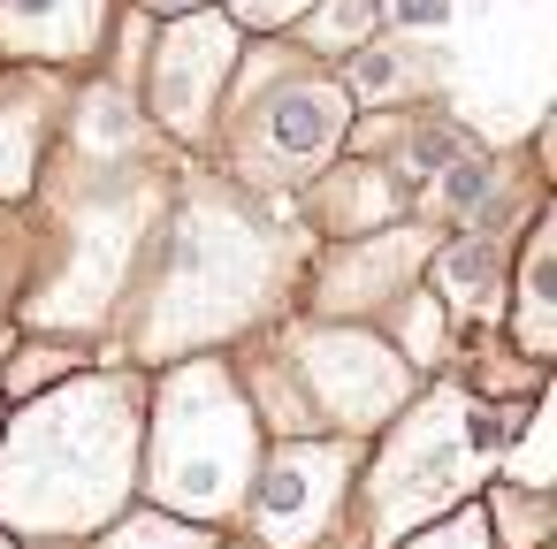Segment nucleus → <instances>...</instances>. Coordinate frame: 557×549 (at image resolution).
I'll return each mask as SVG.
<instances>
[{
    "label": "nucleus",
    "mask_w": 557,
    "mask_h": 549,
    "mask_svg": "<svg viewBox=\"0 0 557 549\" xmlns=\"http://www.w3.org/2000/svg\"><path fill=\"white\" fill-rule=\"evenodd\" d=\"M138 374H77L24 404L0 435V526L85 534L131 503L138 481Z\"/></svg>",
    "instance_id": "obj_1"
},
{
    "label": "nucleus",
    "mask_w": 557,
    "mask_h": 549,
    "mask_svg": "<svg viewBox=\"0 0 557 549\" xmlns=\"http://www.w3.org/2000/svg\"><path fill=\"white\" fill-rule=\"evenodd\" d=\"M397 549H496V541H488V519H481V511H450L443 526H420V534H405Z\"/></svg>",
    "instance_id": "obj_17"
},
{
    "label": "nucleus",
    "mask_w": 557,
    "mask_h": 549,
    "mask_svg": "<svg viewBox=\"0 0 557 549\" xmlns=\"http://www.w3.org/2000/svg\"><path fill=\"white\" fill-rule=\"evenodd\" d=\"M405 85H412V62H405L397 47H359V54L344 62V85H336V92H344V100H397Z\"/></svg>",
    "instance_id": "obj_14"
},
{
    "label": "nucleus",
    "mask_w": 557,
    "mask_h": 549,
    "mask_svg": "<svg viewBox=\"0 0 557 549\" xmlns=\"http://www.w3.org/2000/svg\"><path fill=\"white\" fill-rule=\"evenodd\" d=\"M344 130H351V100L336 92V77L290 70L275 92H260V108L237 138V169H245V184L252 176L260 184H298L344 146Z\"/></svg>",
    "instance_id": "obj_6"
},
{
    "label": "nucleus",
    "mask_w": 557,
    "mask_h": 549,
    "mask_svg": "<svg viewBox=\"0 0 557 549\" xmlns=\"http://www.w3.org/2000/svg\"><path fill=\"white\" fill-rule=\"evenodd\" d=\"M100 549H214V534L191 526V519H169V511H131V519L108 526Z\"/></svg>",
    "instance_id": "obj_13"
},
{
    "label": "nucleus",
    "mask_w": 557,
    "mask_h": 549,
    "mask_svg": "<svg viewBox=\"0 0 557 549\" xmlns=\"http://www.w3.org/2000/svg\"><path fill=\"white\" fill-rule=\"evenodd\" d=\"M260 283H268V237H260L237 207L199 199V207H184V222H176V237H169L153 336L176 344V336L237 328V321L260 305Z\"/></svg>",
    "instance_id": "obj_4"
},
{
    "label": "nucleus",
    "mask_w": 557,
    "mask_h": 549,
    "mask_svg": "<svg viewBox=\"0 0 557 549\" xmlns=\"http://www.w3.org/2000/svg\"><path fill=\"white\" fill-rule=\"evenodd\" d=\"M0 305H9V237H0Z\"/></svg>",
    "instance_id": "obj_21"
},
{
    "label": "nucleus",
    "mask_w": 557,
    "mask_h": 549,
    "mask_svg": "<svg viewBox=\"0 0 557 549\" xmlns=\"http://www.w3.org/2000/svg\"><path fill=\"white\" fill-rule=\"evenodd\" d=\"M230 9L245 16V24H260V32H275V24H290L306 0H230Z\"/></svg>",
    "instance_id": "obj_19"
},
{
    "label": "nucleus",
    "mask_w": 557,
    "mask_h": 549,
    "mask_svg": "<svg viewBox=\"0 0 557 549\" xmlns=\"http://www.w3.org/2000/svg\"><path fill=\"white\" fill-rule=\"evenodd\" d=\"M39 169V115H9L0 108V199H16Z\"/></svg>",
    "instance_id": "obj_16"
},
{
    "label": "nucleus",
    "mask_w": 557,
    "mask_h": 549,
    "mask_svg": "<svg viewBox=\"0 0 557 549\" xmlns=\"http://www.w3.org/2000/svg\"><path fill=\"white\" fill-rule=\"evenodd\" d=\"M504 404H481L466 389L405 404L367 465V549H397L412 526H435V511H466V488L504 458Z\"/></svg>",
    "instance_id": "obj_2"
},
{
    "label": "nucleus",
    "mask_w": 557,
    "mask_h": 549,
    "mask_svg": "<svg viewBox=\"0 0 557 549\" xmlns=\"http://www.w3.org/2000/svg\"><path fill=\"white\" fill-rule=\"evenodd\" d=\"M237 70V24L230 16H176L161 54H153V115L176 130V138H199L214 123V100H222V77Z\"/></svg>",
    "instance_id": "obj_8"
},
{
    "label": "nucleus",
    "mask_w": 557,
    "mask_h": 549,
    "mask_svg": "<svg viewBox=\"0 0 557 549\" xmlns=\"http://www.w3.org/2000/svg\"><path fill=\"white\" fill-rule=\"evenodd\" d=\"M260 473V427L245 389L230 382V366L191 359L176 374H161L153 397V511H191V519H237Z\"/></svg>",
    "instance_id": "obj_3"
},
{
    "label": "nucleus",
    "mask_w": 557,
    "mask_h": 549,
    "mask_svg": "<svg viewBox=\"0 0 557 549\" xmlns=\"http://www.w3.org/2000/svg\"><path fill=\"white\" fill-rule=\"evenodd\" d=\"M351 473V442H283L245 496V519L260 534V549H313V534H329L344 481Z\"/></svg>",
    "instance_id": "obj_7"
},
{
    "label": "nucleus",
    "mask_w": 557,
    "mask_h": 549,
    "mask_svg": "<svg viewBox=\"0 0 557 549\" xmlns=\"http://www.w3.org/2000/svg\"><path fill=\"white\" fill-rule=\"evenodd\" d=\"M557 344V222L534 214L527 252H519V359L542 366Z\"/></svg>",
    "instance_id": "obj_11"
},
{
    "label": "nucleus",
    "mask_w": 557,
    "mask_h": 549,
    "mask_svg": "<svg viewBox=\"0 0 557 549\" xmlns=\"http://www.w3.org/2000/svg\"><path fill=\"white\" fill-rule=\"evenodd\" d=\"M466 153H473L466 130H450V123H420L412 146H405V184H435V176H450Z\"/></svg>",
    "instance_id": "obj_15"
},
{
    "label": "nucleus",
    "mask_w": 557,
    "mask_h": 549,
    "mask_svg": "<svg viewBox=\"0 0 557 549\" xmlns=\"http://www.w3.org/2000/svg\"><path fill=\"white\" fill-rule=\"evenodd\" d=\"M382 16L405 32H450L458 24V0H382Z\"/></svg>",
    "instance_id": "obj_18"
},
{
    "label": "nucleus",
    "mask_w": 557,
    "mask_h": 549,
    "mask_svg": "<svg viewBox=\"0 0 557 549\" xmlns=\"http://www.w3.org/2000/svg\"><path fill=\"white\" fill-rule=\"evenodd\" d=\"M306 404V427H344V435H367V427H389L405 404H412V366L367 336V328H344V321H321V328H290L283 336V359H275Z\"/></svg>",
    "instance_id": "obj_5"
},
{
    "label": "nucleus",
    "mask_w": 557,
    "mask_h": 549,
    "mask_svg": "<svg viewBox=\"0 0 557 549\" xmlns=\"http://www.w3.org/2000/svg\"><path fill=\"white\" fill-rule=\"evenodd\" d=\"M108 32V0H0V54L85 62Z\"/></svg>",
    "instance_id": "obj_9"
},
{
    "label": "nucleus",
    "mask_w": 557,
    "mask_h": 549,
    "mask_svg": "<svg viewBox=\"0 0 557 549\" xmlns=\"http://www.w3.org/2000/svg\"><path fill=\"white\" fill-rule=\"evenodd\" d=\"M428 290L466 313V321H504V298H511V260H504V237H458L428 260Z\"/></svg>",
    "instance_id": "obj_10"
},
{
    "label": "nucleus",
    "mask_w": 557,
    "mask_h": 549,
    "mask_svg": "<svg viewBox=\"0 0 557 549\" xmlns=\"http://www.w3.org/2000/svg\"><path fill=\"white\" fill-rule=\"evenodd\" d=\"M0 549H16V541H9V534H0Z\"/></svg>",
    "instance_id": "obj_22"
},
{
    "label": "nucleus",
    "mask_w": 557,
    "mask_h": 549,
    "mask_svg": "<svg viewBox=\"0 0 557 549\" xmlns=\"http://www.w3.org/2000/svg\"><path fill=\"white\" fill-rule=\"evenodd\" d=\"M374 24H382V0H321L306 16V39L321 54H359V47H374Z\"/></svg>",
    "instance_id": "obj_12"
},
{
    "label": "nucleus",
    "mask_w": 557,
    "mask_h": 549,
    "mask_svg": "<svg viewBox=\"0 0 557 549\" xmlns=\"http://www.w3.org/2000/svg\"><path fill=\"white\" fill-rule=\"evenodd\" d=\"M146 9H161V16H199L207 0H146Z\"/></svg>",
    "instance_id": "obj_20"
}]
</instances>
